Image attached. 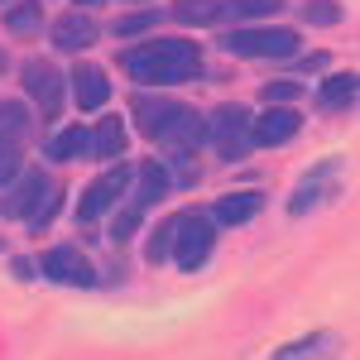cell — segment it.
Here are the masks:
<instances>
[{
    "label": "cell",
    "mask_w": 360,
    "mask_h": 360,
    "mask_svg": "<svg viewBox=\"0 0 360 360\" xmlns=\"http://www.w3.org/2000/svg\"><path fill=\"white\" fill-rule=\"evenodd\" d=\"M120 72L139 86H178L202 77V49L193 39H149L120 53Z\"/></svg>",
    "instance_id": "cell-1"
},
{
    "label": "cell",
    "mask_w": 360,
    "mask_h": 360,
    "mask_svg": "<svg viewBox=\"0 0 360 360\" xmlns=\"http://www.w3.org/2000/svg\"><path fill=\"white\" fill-rule=\"evenodd\" d=\"M130 106H135L139 130L149 139H159L164 149H197L207 139V120L173 96H135Z\"/></svg>",
    "instance_id": "cell-2"
},
{
    "label": "cell",
    "mask_w": 360,
    "mask_h": 360,
    "mask_svg": "<svg viewBox=\"0 0 360 360\" xmlns=\"http://www.w3.org/2000/svg\"><path fill=\"white\" fill-rule=\"evenodd\" d=\"M212 245H217V221L202 217V212H178L173 217V259L183 274H197L207 259H212Z\"/></svg>",
    "instance_id": "cell-3"
},
{
    "label": "cell",
    "mask_w": 360,
    "mask_h": 360,
    "mask_svg": "<svg viewBox=\"0 0 360 360\" xmlns=\"http://www.w3.org/2000/svg\"><path fill=\"white\" fill-rule=\"evenodd\" d=\"M207 139L217 144V154H221L226 164H240L250 149H255V139H250V111L236 106V101L217 106L212 120H207Z\"/></svg>",
    "instance_id": "cell-4"
},
{
    "label": "cell",
    "mask_w": 360,
    "mask_h": 360,
    "mask_svg": "<svg viewBox=\"0 0 360 360\" xmlns=\"http://www.w3.org/2000/svg\"><path fill=\"white\" fill-rule=\"evenodd\" d=\"M221 49L236 58H288L298 49L293 29H226Z\"/></svg>",
    "instance_id": "cell-5"
},
{
    "label": "cell",
    "mask_w": 360,
    "mask_h": 360,
    "mask_svg": "<svg viewBox=\"0 0 360 360\" xmlns=\"http://www.w3.org/2000/svg\"><path fill=\"white\" fill-rule=\"evenodd\" d=\"M130 183H135V168H130V164L106 168V173H101V178H96L82 197H77V221H82V226L101 221V212H111L115 202L130 193Z\"/></svg>",
    "instance_id": "cell-6"
},
{
    "label": "cell",
    "mask_w": 360,
    "mask_h": 360,
    "mask_svg": "<svg viewBox=\"0 0 360 360\" xmlns=\"http://www.w3.org/2000/svg\"><path fill=\"white\" fill-rule=\"evenodd\" d=\"M20 72H25V91L39 101V120L53 125L58 111H63V72H58L49 58H29Z\"/></svg>",
    "instance_id": "cell-7"
},
{
    "label": "cell",
    "mask_w": 360,
    "mask_h": 360,
    "mask_svg": "<svg viewBox=\"0 0 360 360\" xmlns=\"http://www.w3.org/2000/svg\"><path fill=\"white\" fill-rule=\"evenodd\" d=\"M39 269H44V278L68 283V288H91V283H96L91 264H86V255L77 245H53L44 259H39Z\"/></svg>",
    "instance_id": "cell-8"
},
{
    "label": "cell",
    "mask_w": 360,
    "mask_h": 360,
    "mask_svg": "<svg viewBox=\"0 0 360 360\" xmlns=\"http://www.w3.org/2000/svg\"><path fill=\"white\" fill-rule=\"evenodd\" d=\"M298 125H303V115L293 111V106H269L264 115H250V139L255 144H288V139L298 135Z\"/></svg>",
    "instance_id": "cell-9"
},
{
    "label": "cell",
    "mask_w": 360,
    "mask_h": 360,
    "mask_svg": "<svg viewBox=\"0 0 360 360\" xmlns=\"http://www.w3.org/2000/svg\"><path fill=\"white\" fill-rule=\"evenodd\" d=\"M72 96H77V111H101L111 101V77L96 68V63H77L72 72Z\"/></svg>",
    "instance_id": "cell-10"
},
{
    "label": "cell",
    "mask_w": 360,
    "mask_h": 360,
    "mask_svg": "<svg viewBox=\"0 0 360 360\" xmlns=\"http://www.w3.org/2000/svg\"><path fill=\"white\" fill-rule=\"evenodd\" d=\"M91 44H96V25H91V15H82L77 5L53 20V49L77 53V49H91Z\"/></svg>",
    "instance_id": "cell-11"
},
{
    "label": "cell",
    "mask_w": 360,
    "mask_h": 360,
    "mask_svg": "<svg viewBox=\"0 0 360 360\" xmlns=\"http://www.w3.org/2000/svg\"><path fill=\"white\" fill-rule=\"evenodd\" d=\"M173 20L178 25H193V29H217L226 20H236V15H231V0H178L173 5Z\"/></svg>",
    "instance_id": "cell-12"
},
{
    "label": "cell",
    "mask_w": 360,
    "mask_h": 360,
    "mask_svg": "<svg viewBox=\"0 0 360 360\" xmlns=\"http://www.w3.org/2000/svg\"><path fill=\"white\" fill-rule=\"evenodd\" d=\"M173 193V173L164 164H139L135 168V207L139 212H149L154 202H164Z\"/></svg>",
    "instance_id": "cell-13"
},
{
    "label": "cell",
    "mask_w": 360,
    "mask_h": 360,
    "mask_svg": "<svg viewBox=\"0 0 360 360\" xmlns=\"http://www.w3.org/2000/svg\"><path fill=\"white\" fill-rule=\"evenodd\" d=\"M49 183H53V178H49V173H39V168H34V173H25V178H20V188L0 202V217H20V221H25L29 207L39 202V193H44Z\"/></svg>",
    "instance_id": "cell-14"
},
{
    "label": "cell",
    "mask_w": 360,
    "mask_h": 360,
    "mask_svg": "<svg viewBox=\"0 0 360 360\" xmlns=\"http://www.w3.org/2000/svg\"><path fill=\"white\" fill-rule=\"evenodd\" d=\"M259 207H264L259 193H231V197H221V202L212 207V221L217 226H245L250 217H259Z\"/></svg>",
    "instance_id": "cell-15"
},
{
    "label": "cell",
    "mask_w": 360,
    "mask_h": 360,
    "mask_svg": "<svg viewBox=\"0 0 360 360\" xmlns=\"http://www.w3.org/2000/svg\"><path fill=\"white\" fill-rule=\"evenodd\" d=\"M332 178H336V164H322L312 178H303V183H298V193H293V202H288V217H303V212H312V207L327 197Z\"/></svg>",
    "instance_id": "cell-16"
},
{
    "label": "cell",
    "mask_w": 360,
    "mask_h": 360,
    "mask_svg": "<svg viewBox=\"0 0 360 360\" xmlns=\"http://www.w3.org/2000/svg\"><path fill=\"white\" fill-rule=\"evenodd\" d=\"M49 159H53V164L91 159V135H86L82 125H68V130H58V135L49 139Z\"/></svg>",
    "instance_id": "cell-17"
},
{
    "label": "cell",
    "mask_w": 360,
    "mask_h": 360,
    "mask_svg": "<svg viewBox=\"0 0 360 360\" xmlns=\"http://www.w3.org/2000/svg\"><path fill=\"white\" fill-rule=\"evenodd\" d=\"M125 120L120 115H106L96 130H91V159H120L125 154Z\"/></svg>",
    "instance_id": "cell-18"
},
{
    "label": "cell",
    "mask_w": 360,
    "mask_h": 360,
    "mask_svg": "<svg viewBox=\"0 0 360 360\" xmlns=\"http://www.w3.org/2000/svg\"><path fill=\"white\" fill-rule=\"evenodd\" d=\"M356 72H341V77H327L322 91H317V101L327 106V111H346V106H356Z\"/></svg>",
    "instance_id": "cell-19"
},
{
    "label": "cell",
    "mask_w": 360,
    "mask_h": 360,
    "mask_svg": "<svg viewBox=\"0 0 360 360\" xmlns=\"http://www.w3.org/2000/svg\"><path fill=\"white\" fill-rule=\"evenodd\" d=\"M5 29L10 34H39L44 29V0H20L15 10H5Z\"/></svg>",
    "instance_id": "cell-20"
},
{
    "label": "cell",
    "mask_w": 360,
    "mask_h": 360,
    "mask_svg": "<svg viewBox=\"0 0 360 360\" xmlns=\"http://www.w3.org/2000/svg\"><path fill=\"white\" fill-rule=\"evenodd\" d=\"M58 202H63V188H58V183H49V188H44V193H39V202H34V207H29V217H25V221L34 226V231H44V226L53 221Z\"/></svg>",
    "instance_id": "cell-21"
},
{
    "label": "cell",
    "mask_w": 360,
    "mask_h": 360,
    "mask_svg": "<svg viewBox=\"0 0 360 360\" xmlns=\"http://www.w3.org/2000/svg\"><path fill=\"white\" fill-rule=\"evenodd\" d=\"M168 250H173V217L149 231V240H144V259H149V264H164Z\"/></svg>",
    "instance_id": "cell-22"
},
{
    "label": "cell",
    "mask_w": 360,
    "mask_h": 360,
    "mask_svg": "<svg viewBox=\"0 0 360 360\" xmlns=\"http://www.w3.org/2000/svg\"><path fill=\"white\" fill-rule=\"evenodd\" d=\"M168 159H173V188H193L197 178H202L193 149H168Z\"/></svg>",
    "instance_id": "cell-23"
},
{
    "label": "cell",
    "mask_w": 360,
    "mask_h": 360,
    "mask_svg": "<svg viewBox=\"0 0 360 360\" xmlns=\"http://www.w3.org/2000/svg\"><path fill=\"white\" fill-rule=\"evenodd\" d=\"M29 125V111L20 101H0V139H15Z\"/></svg>",
    "instance_id": "cell-24"
},
{
    "label": "cell",
    "mask_w": 360,
    "mask_h": 360,
    "mask_svg": "<svg viewBox=\"0 0 360 360\" xmlns=\"http://www.w3.org/2000/svg\"><path fill=\"white\" fill-rule=\"evenodd\" d=\"M20 164H25V154H20V135H15V139H0V188L20 173Z\"/></svg>",
    "instance_id": "cell-25"
},
{
    "label": "cell",
    "mask_w": 360,
    "mask_h": 360,
    "mask_svg": "<svg viewBox=\"0 0 360 360\" xmlns=\"http://www.w3.org/2000/svg\"><path fill=\"white\" fill-rule=\"evenodd\" d=\"M159 25V10H139V15H125L115 20V39H130V34H144V29Z\"/></svg>",
    "instance_id": "cell-26"
},
{
    "label": "cell",
    "mask_w": 360,
    "mask_h": 360,
    "mask_svg": "<svg viewBox=\"0 0 360 360\" xmlns=\"http://www.w3.org/2000/svg\"><path fill=\"white\" fill-rule=\"evenodd\" d=\"M139 217H144V212H139L135 202H130V207H125V212H120V217L111 221V240H115V245H125V240H130V236L139 231Z\"/></svg>",
    "instance_id": "cell-27"
},
{
    "label": "cell",
    "mask_w": 360,
    "mask_h": 360,
    "mask_svg": "<svg viewBox=\"0 0 360 360\" xmlns=\"http://www.w3.org/2000/svg\"><path fill=\"white\" fill-rule=\"evenodd\" d=\"M303 20L307 25H336V20H341V5H336V0H307Z\"/></svg>",
    "instance_id": "cell-28"
},
{
    "label": "cell",
    "mask_w": 360,
    "mask_h": 360,
    "mask_svg": "<svg viewBox=\"0 0 360 360\" xmlns=\"http://www.w3.org/2000/svg\"><path fill=\"white\" fill-rule=\"evenodd\" d=\"M264 106H283V101H298L303 96V82H264Z\"/></svg>",
    "instance_id": "cell-29"
},
{
    "label": "cell",
    "mask_w": 360,
    "mask_h": 360,
    "mask_svg": "<svg viewBox=\"0 0 360 360\" xmlns=\"http://www.w3.org/2000/svg\"><path fill=\"white\" fill-rule=\"evenodd\" d=\"M283 10V0H231V15L240 20V15H278Z\"/></svg>",
    "instance_id": "cell-30"
},
{
    "label": "cell",
    "mask_w": 360,
    "mask_h": 360,
    "mask_svg": "<svg viewBox=\"0 0 360 360\" xmlns=\"http://www.w3.org/2000/svg\"><path fill=\"white\" fill-rule=\"evenodd\" d=\"M322 341H327L322 332H317V336H303V341H293V346H283L278 356H307V351H322Z\"/></svg>",
    "instance_id": "cell-31"
},
{
    "label": "cell",
    "mask_w": 360,
    "mask_h": 360,
    "mask_svg": "<svg viewBox=\"0 0 360 360\" xmlns=\"http://www.w3.org/2000/svg\"><path fill=\"white\" fill-rule=\"evenodd\" d=\"M317 68H327V53H312V58H298V72H317Z\"/></svg>",
    "instance_id": "cell-32"
},
{
    "label": "cell",
    "mask_w": 360,
    "mask_h": 360,
    "mask_svg": "<svg viewBox=\"0 0 360 360\" xmlns=\"http://www.w3.org/2000/svg\"><path fill=\"white\" fill-rule=\"evenodd\" d=\"M72 5H101V0H72Z\"/></svg>",
    "instance_id": "cell-33"
}]
</instances>
